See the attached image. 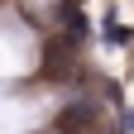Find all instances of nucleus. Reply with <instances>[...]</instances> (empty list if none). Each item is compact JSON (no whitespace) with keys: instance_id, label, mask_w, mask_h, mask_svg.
I'll list each match as a JSON object with an SVG mask.
<instances>
[{"instance_id":"obj_1","label":"nucleus","mask_w":134,"mask_h":134,"mask_svg":"<svg viewBox=\"0 0 134 134\" xmlns=\"http://www.w3.org/2000/svg\"><path fill=\"white\" fill-rule=\"evenodd\" d=\"M105 38H110V43H125V38H129V29H125L120 19H105Z\"/></svg>"}]
</instances>
